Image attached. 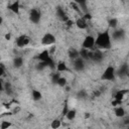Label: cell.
Wrapping results in <instances>:
<instances>
[{
  "mask_svg": "<svg viewBox=\"0 0 129 129\" xmlns=\"http://www.w3.org/2000/svg\"><path fill=\"white\" fill-rule=\"evenodd\" d=\"M67 84H68V81H67V79H66L64 77H60V78L58 79L57 83H56V85L59 86V87H66Z\"/></svg>",
  "mask_w": 129,
  "mask_h": 129,
  "instance_id": "4316f807",
  "label": "cell"
},
{
  "mask_svg": "<svg viewBox=\"0 0 129 129\" xmlns=\"http://www.w3.org/2000/svg\"><path fill=\"white\" fill-rule=\"evenodd\" d=\"M73 67H74V70L75 71H77V72H83L85 70V68H86V61L79 56L78 58L74 59Z\"/></svg>",
  "mask_w": 129,
  "mask_h": 129,
  "instance_id": "52a82bcc",
  "label": "cell"
},
{
  "mask_svg": "<svg viewBox=\"0 0 129 129\" xmlns=\"http://www.w3.org/2000/svg\"><path fill=\"white\" fill-rule=\"evenodd\" d=\"M60 126H61V122H60L59 119H54V120H52L51 123H50V127H51L52 129H58Z\"/></svg>",
  "mask_w": 129,
  "mask_h": 129,
  "instance_id": "cb8c5ba5",
  "label": "cell"
},
{
  "mask_svg": "<svg viewBox=\"0 0 129 129\" xmlns=\"http://www.w3.org/2000/svg\"><path fill=\"white\" fill-rule=\"evenodd\" d=\"M48 66H47V63H45V62H43V61H39L37 64H36V70L37 71H42V70H44L45 68H47Z\"/></svg>",
  "mask_w": 129,
  "mask_h": 129,
  "instance_id": "f1b7e54d",
  "label": "cell"
},
{
  "mask_svg": "<svg viewBox=\"0 0 129 129\" xmlns=\"http://www.w3.org/2000/svg\"><path fill=\"white\" fill-rule=\"evenodd\" d=\"M76 115H77V111L75 109H71V110L68 111L66 117H67L68 120H74L76 118Z\"/></svg>",
  "mask_w": 129,
  "mask_h": 129,
  "instance_id": "603a6c76",
  "label": "cell"
},
{
  "mask_svg": "<svg viewBox=\"0 0 129 129\" xmlns=\"http://www.w3.org/2000/svg\"><path fill=\"white\" fill-rule=\"evenodd\" d=\"M29 42H30V38L25 34H22V35H20L16 38V45L18 47H24Z\"/></svg>",
  "mask_w": 129,
  "mask_h": 129,
  "instance_id": "9c48e42d",
  "label": "cell"
},
{
  "mask_svg": "<svg viewBox=\"0 0 129 129\" xmlns=\"http://www.w3.org/2000/svg\"><path fill=\"white\" fill-rule=\"evenodd\" d=\"M101 93H102V92H101L100 90H97V91H95V93H94V96H95V97H99V96L101 95Z\"/></svg>",
  "mask_w": 129,
  "mask_h": 129,
  "instance_id": "74e56055",
  "label": "cell"
},
{
  "mask_svg": "<svg viewBox=\"0 0 129 129\" xmlns=\"http://www.w3.org/2000/svg\"><path fill=\"white\" fill-rule=\"evenodd\" d=\"M3 90H5V92H6V94L8 95V96H11L12 94H13V89H12V86H11V84L10 83H5L4 85H3Z\"/></svg>",
  "mask_w": 129,
  "mask_h": 129,
  "instance_id": "44dd1931",
  "label": "cell"
},
{
  "mask_svg": "<svg viewBox=\"0 0 129 129\" xmlns=\"http://www.w3.org/2000/svg\"><path fill=\"white\" fill-rule=\"evenodd\" d=\"M9 127H11V122L9 121H2L0 124V129H8Z\"/></svg>",
  "mask_w": 129,
  "mask_h": 129,
  "instance_id": "f546056e",
  "label": "cell"
},
{
  "mask_svg": "<svg viewBox=\"0 0 129 129\" xmlns=\"http://www.w3.org/2000/svg\"><path fill=\"white\" fill-rule=\"evenodd\" d=\"M29 19L32 23L34 24H37L39 23L40 19H41V14L40 12L36 9V8H32L30 11H29Z\"/></svg>",
  "mask_w": 129,
  "mask_h": 129,
  "instance_id": "5b68a950",
  "label": "cell"
},
{
  "mask_svg": "<svg viewBox=\"0 0 129 129\" xmlns=\"http://www.w3.org/2000/svg\"><path fill=\"white\" fill-rule=\"evenodd\" d=\"M13 13H15V14H18L19 13V9H20V6H19V2L18 1H14V2H12L10 5H9V7H8Z\"/></svg>",
  "mask_w": 129,
  "mask_h": 129,
  "instance_id": "2e32d148",
  "label": "cell"
},
{
  "mask_svg": "<svg viewBox=\"0 0 129 129\" xmlns=\"http://www.w3.org/2000/svg\"><path fill=\"white\" fill-rule=\"evenodd\" d=\"M55 69H56V72H58V73L67 72V71H68V67H67V63H66L64 61H59V62L55 66Z\"/></svg>",
  "mask_w": 129,
  "mask_h": 129,
  "instance_id": "d6986e66",
  "label": "cell"
},
{
  "mask_svg": "<svg viewBox=\"0 0 129 129\" xmlns=\"http://www.w3.org/2000/svg\"><path fill=\"white\" fill-rule=\"evenodd\" d=\"M2 22H3V18H2L1 16H0V25L2 24Z\"/></svg>",
  "mask_w": 129,
  "mask_h": 129,
  "instance_id": "b9f144b4",
  "label": "cell"
},
{
  "mask_svg": "<svg viewBox=\"0 0 129 129\" xmlns=\"http://www.w3.org/2000/svg\"><path fill=\"white\" fill-rule=\"evenodd\" d=\"M3 85H4V84H3V82L0 80V91H2V90H3Z\"/></svg>",
  "mask_w": 129,
  "mask_h": 129,
  "instance_id": "f35d334b",
  "label": "cell"
},
{
  "mask_svg": "<svg viewBox=\"0 0 129 129\" xmlns=\"http://www.w3.org/2000/svg\"><path fill=\"white\" fill-rule=\"evenodd\" d=\"M59 78H60V73L55 72V73H52V74H51V82H52L53 84H56Z\"/></svg>",
  "mask_w": 129,
  "mask_h": 129,
  "instance_id": "484cf974",
  "label": "cell"
},
{
  "mask_svg": "<svg viewBox=\"0 0 129 129\" xmlns=\"http://www.w3.org/2000/svg\"><path fill=\"white\" fill-rule=\"evenodd\" d=\"M108 24H109L110 27H112V28L115 29V28L117 27V25H118V19H117V18H111V19L109 20Z\"/></svg>",
  "mask_w": 129,
  "mask_h": 129,
  "instance_id": "83f0119b",
  "label": "cell"
},
{
  "mask_svg": "<svg viewBox=\"0 0 129 129\" xmlns=\"http://www.w3.org/2000/svg\"><path fill=\"white\" fill-rule=\"evenodd\" d=\"M84 20H90V19H92V14L91 13H89V12H87V13H85L84 15H83V17H82Z\"/></svg>",
  "mask_w": 129,
  "mask_h": 129,
  "instance_id": "1f68e13d",
  "label": "cell"
},
{
  "mask_svg": "<svg viewBox=\"0 0 129 129\" xmlns=\"http://www.w3.org/2000/svg\"><path fill=\"white\" fill-rule=\"evenodd\" d=\"M55 13H56L57 18H58V19H60L61 21H64V22H66V21H68V20H69V17H68V15H67V13H66L64 9H62V7H60V6L56 7Z\"/></svg>",
  "mask_w": 129,
  "mask_h": 129,
  "instance_id": "7c38bea8",
  "label": "cell"
},
{
  "mask_svg": "<svg viewBox=\"0 0 129 129\" xmlns=\"http://www.w3.org/2000/svg\"><path fill=\"white\" fill-rule=\"evenodd\" d=\"M55 42V36L52 33H45L42 37H41V44L43 45H51Z\"/></svg>",
  "mask_w": 129,
  "mask_h": 129,
  "instance_id": "ba28073f",
  "label": "cell"
},
{
  "mask_svg": "<svg viewBox=\"0 0 129 129\" xmlns=\"http://www.w3.org/2000/svg\"><path fill=\"white\" fill-rule=\"evenodd\" d=\"M71 5H72V7H73V9H74L75 11H77V12H79V13L81 12V9H80L79 5L77 4V2H72Z\"/></svg>",
  "mask_w": 129,
  "mask_h": 129,
  "instance_id": "4dcf8cb0",
  "label": "cell"
},
{
  "mask_svg": "<svg viewBox=\"0 0 129 129\" xmlns=\"http://www.w3.org/2000/svg\"><path fill=\"white\" fill-rule=\"evenodd\" d=\"M114 113H115V115H116L117 117H120V118H123V117L126 115V111H125V109H124L123 107H121V106L116 107L115 110H114Z\"/></svg>",
  "mask_w": 129,
  "mask_h": 129,
  "instance_id": "e0dca14e",
  "label": "cell"
},
{
  "mask_svg": "<svg viewBox=\"0 0 129 129\" xmlns=\"http://www.w3.org/2000/svg\"><path fill=\"white\" fill-rule=\"evenodd\" d=\"M128 93V90H119L114 94V99L118 101H123L125 95Z\"/></svg>",
  "mask_w": 129,
  "mask_h": 129,
  "instance_id": "4fadbf2b",
  "label": "cell"
},
{
  "mask_svg": "<svg viewBox=\"0 0 129 129\" xmlns=\"http://www.w3.org/2000/svg\"><path fill=\"white\" fill-rule=\"evenodd\" d=\"M66 90H67V91H68V92H69V91H70V90H71V88H70V87H69V86H66Z\"/></svg>",
  "mask_w": 129,
  "mask_h": 129,
  "instance_id": "60d3db41",
  "label": "cell"
},
{
  "mask_svg": "<svg viewBox=\"0 0 129 129\" xmlns=\"http://www.w3.org/2000/svg\"><path fill=\"white\" fill-rule=\"evenodd\" d=\"M112 41H111V34L108 30L98 33L97 37L95 38V45L103 49H108L111 47Z\"/></svg>",
  "mask_w": 129,
  "mask_h": 129,
  "instance_id": "6da1fadb",
  "label": "cell"
},
{
  "mask_svg": "<svg viewBox=\"0 0 129 129\" xmlns=\"http://www.w3.org/2000/svg\"><path fill=\"white\" fill-rule=\"evenodd\" d=\"M0 58H1V57H0Z\"/></svg>",
  "mask_w": 129,
  "mask_h": 129,
  "instance_id": "7bdbcfd3",
  "label": "cell"
},
{
  "mask_svg": "<svg viewBox=\"0 0 129 129\" xmlns=\"http://www.w3.org/2000/svg\"><path fill=\"white\" fill-rule=\"evenodd\" d=\"M68 111H69V109H68V105L64 104V107H63V109H62V115H67Z\"/></svg>",
  "mask_w": 129,
  "mask_h": 129,
  "instance_id": "e575fe53",
  "label": "cell"
},
{
  "mask_svg": "<svg viewBox=\"0 0 129 129\" xmlns=\"http://www.w3.org/2000/svg\"><path fill=\"white\" fill-rule=\"evenodd\" d=\"M4 37H5V39H6V40H10V39H11V34L8 32V33H6V34H5V36H4Z\"/></svg>",
  "mask_w": 129,
  "mask_h": 129,
  "instance_id": "8d00e7d4",
  "label": "cell"
},
{
  "mask_svg": "<svg viewBox=\"0 0 129 129\" xmlns=\"http://www.w3.org/2000/svg\"><path fill=\"white\" fill-rule=\"evenodd\" d=\"M115 78H116V70L112 66L107 67L101 76V79L103 81H114Z\"/></svg>",
  "mask_w": 129,
  "mask_h": 129,
  "instance_id": "3957f363",
  "label": "cell"
},
{
  "mask_svg": "<svg viewBox=\"0 0 129 129\" xmlns=\"http://www.w3.org/2000/svg\"><path fill=\"white\" fill-rule=\"evenodd\" d=\"M87 97H88V94H87V92H86L85 90H81V91H79V92L77 93V98H78V99L86 100Z\"/></svg>",
  "mask_w": 129,
  "mask_h": 129,
  "instance_id": "d4e9b609",
  "label": "cell"
},
{
  "mask_svg": "<svg viewBox=\"0 0 129 129\" xmlns=\"http://www.w3.org/2000/svg\"><path fill=\"white\" fill-rule=\"evenodd\" d=\"M82 46H83V48L91 50L95 46V37L92 35H87L82 43Z\"/></svg>",
  "mask_w": 129,
  "mask_h": 129,
  "instance_id": "8992f818",
  "label": "cell"
},
{
  "mask_svg": "<svg viewBox=\"0 0 129 129\" xmlns=\"http://www.w3.org/2000/svg\"><path fill=\"white\" fill-rule=\"evenodd\" d=\"M121 104H122V101H118V100H115V99H114V101H112V105L114 107H118Z\"/></svg>",
  "mask_w": 129,
  "mask_h": 129,
  "instance_id": "d6a6232c",
  "label": "cell"
},
{
  "mask_svg": "<svg viewBox=\"0 0 129 129\" xmlns=\"http://www.w3.org/2000/svg\"><path fill=\"white\" fill-rule=\"evenodd\" d=\"M69 56H70V58H72L73 60L76 59V58H78V57L80 56V55H79V50H77V49H75V48H71L70 51H69Z\"/></svg>",
  "mask_w": 129,
  "mask_h": 129,
  "instance_id": "7402d4cb",
  "label": "cell"
},
{
  "mask_svg": "<svg viewBox=\"0 0 129 129\" xmlns=\"http://www.w3.org/2000/svg\"><path fill=\"white\" fill-rule=\"evenodd\" d=\"M23 62H24L23 57H21V56H15L13 58V62L12 63H13V67L14 68L19 69V68H21L23 66Z\"/></svg>",
  "mask_w": 129,
  "mask_h": 129,
  "instance_id": "9a60e30c",
  "label": "cell"
},
{
  "mask_svg": "<svg viewBox=\"0 0 129 129\" xmlns=\"http://www.w3.org/2000/svg\"><path fill=\"white\" fill-rule=\"evenodd\" d=\"M128 73H129L128 64L127 63H123L118 69V71H116V76H118L120 78H124V77H127L128 76Z\"/></svg>",
  "mask_w": 129,
  "mask_h": 129,
  "instance_id": "30bf717a",
  "label": "cell"
},
{
  "mask_svg": "<svg viewBox=\"0 0 129 129\" xmlns=\"http://www.w3.org/2000/svg\"><path fill=\"white\" fill-rule=\"evenodd\" d=\"M89 117H90V113H86V114H85V118L87 119V118H89Z\"/></svg>",
  "mask_w": 129,
  "mask_h": 129,
  "instance_id": "ab89813d",
  "label": "cell"
},
{
  "mask_svg": "<svg viewBox=\"0 0 129 129\" xmlns=\"http://www.w3.org/2000/svg\"><path fill=\"white\" fill-rule=\"evenodd\" d=\"M89 53H90V50L89 49H86V48H81V50H79L80 57L83 58L85 61L86 60H89Z\"/></svg>",
  "mask_w": 129,
  "mask_h": 129,
  "instance_id": "ac0fdd59",
  "label": "cell"
},
{
  "mask_svg": "<svg viewBox=\"0 0 129 129\" xmlns=\"http://www.w3.org/2000/svg\"><path fill=\"white\" fill-rule=\"evenodd\" d=\"M4 75H5V70H4V68L2 66H0V78L3 77Z\"/></svg>",
  "mask_w": 129,
  "mask_h": 129,
  "instance_id": "d590c367",
  "label": "cell"
},
{
  "mask_svg": "<svg viewBox=\"0 0 129 129\" xmlns=\"http://www.w3.org/2000/svg\"><path fill=\"white\" fill-rule=\"evenodd\" d=\"M104 58V54L101 51V49H94V50H90L89 53V60H93L95 62H100L102 61Z\"/></svg>",
  "mask_w": 129,
  "mask_h": 129,
  "instance_id": "277c9868",
  "label": "cell"
},
{
  "mask_svg": "<svg viewBox=\"0 0 129 129\" xmlns=\"http://www.w3.org/2000/svg\"><path fill=\"white\" fill-rule=\"evenodd\" d=\"M64 23H66V25H67L68 27H71V26H73V24H74V22H73L71 19H69V20H68V21H66Z\"/></svg>",
  "mask_w": 129,
  "mask_h": 129,
  "instance_id": "836d02e7",
  "label": "cell"
},
{
  "mask_svg": "<svg viewBox=\"0 0 129 129\" xmlns=\"http://www.w3.org/2000/svg\"><path fill=\"white\" fill-rule=\"evenodd\" d=\"M37 57H38V59H39L40 61H43V62L47 63V66H48L49 68H51V69H54V68H55L54 61H53L52 58L49 56V51H48L47 49L42 50V51L37 55Z\"/></svg>",
  "mask_w": 129,
  "mask_h": 129,
  "instance_id": "7a4b0ae2",
  "label": "cell"
},
{
  "mask_svg": "<svg viewBox=\"0 0 129 129\" xmlns=\"http://www.w3.org/2000/svg\"><path fill=\"white\" fill-rule=\"evenodd\" d=\"M75 24H76L77 27L80 28V29H86V28L88 27V23H87V21L84 20L82 17H81V18H78V19L76 20Z\"/></svg>",
  "mask_w": 129,
  "mask_h": 129,
  "instance_id": "5bb4252c",
  "label": "cell"
},
{
  "mask_svg": "<svg viewBox=\"0 0 129 129\" xmlns=\"http://www.w3.org/2000/svg\"><path fill=\"white\" fill-rule=\"evenodd\" d=\"M31 97H32V100H34V101H39V100H41V98H42V94H41L39 91H37V90H32V92H31Z\"/></svg>",
  "mask_w": 129,
  "mask_h": 129,
  "instance_id": "ffe728a7",
  "label": "cell"
},
{
  "mask_svg": "<svg viewBox=\"0 0 129 129\" xmlns=\"http://www.w3.org/2000/svg\"><path fill=\"white\" fill-rule=\"evenodd\" d=\"M125 37V31L123 29H115L112 32L111 38H113L114 40H122Z\"/></svg>",
  "mask_w": 129,
  "mask_h": 129,
  "instance_id": "8fae6325",
  "label": "cell"
}]
</instances>
